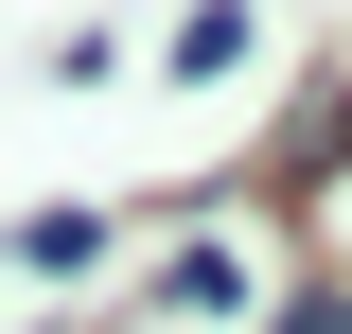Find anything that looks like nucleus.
Listing matches in <instances>:
<instances>
[{"label":"nucleus","instance_id":"f257e3e1","mask_svg":"<svg viewBox=\"0 0 352 334\" xmlns=\"http://www.w3.org/2000/svg\"><path fill=\"white\" fill-rule=\"evenodd\" d=\"M106 264H124V211H106V194H53V211L0 229V282H36V299H88Z\"/></svg>","mask_w":352,"mask_h":334},{"label":"nucleus","instance_id":"f03ea898","mask_svg":"<svg viewBox=\"0 0 352 334\" xmlns=\"http://www.w3.org/2000/svg\"><path fill=\"white\" fill-rule=\"evenodd\" d=\"M159 71H194V88H212V71H247V0H194V18L159 36Z\"/></svg>","mask_w":352,"mask_h":334},{"label":"nucleus","instance_id":"7ed1b4c3","mask_svg":"<svg viewBox=\"0 0 352 334\" xmlns=\"http://www.w3.org/2000/svg\"><path fill=\"white\" fill-rule=\"evenodd\" d=\"M282 334H352V299H300V317H282Z\"/></svg>","mask_w":352,"mask_h":334}]
</instances>
